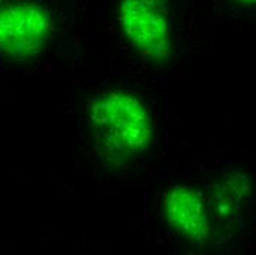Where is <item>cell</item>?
I'll use <instances>...</instances> for the list:
<instances>
[{"label": "cell", "mask_w": 256, "mask_h": 255, "mask_svg": "<svg viewBox=\"0 0 256 255\" xmlns=\"http://www.w3.org/2000/svg\"><path fill=\"white\" fill-rule=\"evenodd\" d=\"M88 121L99 152L115 161L142 152L154 131L146 105L122 90L96 98L88 108Z\"/></svg>", "instance_id": "6da1fadb"}, {"label": "cell", "mask_w": 256, "mask_h": 255, "mask_svg": "<svg viewBox=\"0 0 256 255\" xmlns=\"http://www.w3.org/2000/svg\"><path fill=\"white\" fill-rule=\"evenodd\" d=\"M48 8L34 0H0V56L30 59L43 51L53 36Z\"/></svg>", "instance_id": "7a4b0ae2"}, {"label": "cell", "mask_w": 256, "mask_h": 255, "mask_svg": "<svg viewBox=\"0 0 256 255\" xmlns=\"http://www.w3.org/2000/svg\"><path fill=\"white\" fill-rule=\"evenodd\" d=\"M118 24L128 45L152 62L166 61L172 48L168 0H121Z\"/></svg>", "instance_id": "3957f363"}, {"label": "cell", "mask_w": 256, "mask_h": 255, "mask_svg": "<svg viewBox=\"0 0 256 255\" xmlns=\"http://www.w3.org/2000/svg\"><path fill=\"white\" fill-rule=\"evenodd\" d=\"M165 209L174 227L193 239H204L208 234V215L202 199L192 190L176 187L170 192Z\"/></svg>", "instance_id": "277c9868"}, {"label": "cell", "mask_w": 256, "mask_h": 255, "mask_svg": "<svg viewBox=\"0 0 256 255\" xmlns=\"http://www.w3.org/2000/svg\"><path fill=\"white\" fill-rule=\"evenodd\" d=\"M238 3H243V5H256V0H236Z\"/></svg>", "instance_id": "5b68a950"}]
</instances>
